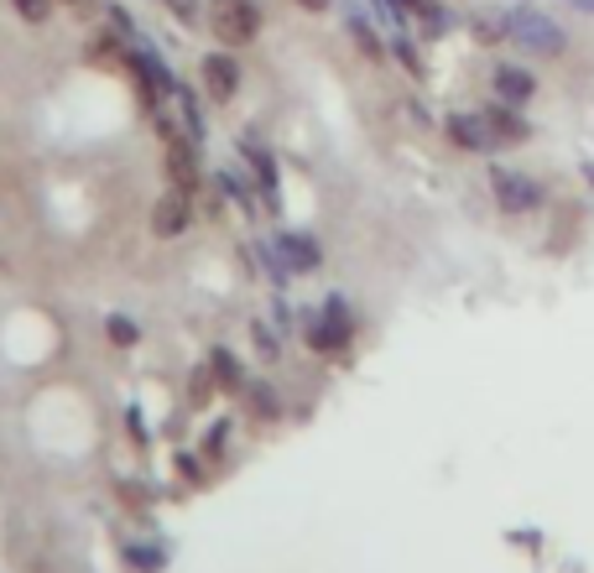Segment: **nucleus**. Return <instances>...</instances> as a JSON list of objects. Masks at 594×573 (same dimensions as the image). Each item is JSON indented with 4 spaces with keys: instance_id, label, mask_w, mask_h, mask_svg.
Wrapping results in <instances>:
<instances>
[{
    "instance_id": "f257e3e1",
    "label": "nucleus",
    "mask_w": 594,
    "mask_h": 573,
    "mask_svg": "<svg viewBox=\"0 0 594 573\" xmlns=\"http://www.w3.org/2000/svg\"><path fill=\"white\" fill-rule=\"evenodd\" d=\"M261 5L256 0H209L204 5V26L215 32L219 47H251L261 37Z\"/></svg>"
},
{
    "instance_id": "f03ea898",
    "label": "nucleus",
    "mask_w": 594,
    "mask_h": 573,
    "mask_svg": "<svg viewBox=\"0 0 594 573\" xmlns=\"http://www.w3.org/2000/svg\"><path fill=\"white\" fill-rule=\"evenodd\" d=\"M512 42L527 58H558L569 47V32L537 5H512Z\"/></svg>"
},
{
    "instance_id": "7ed1b4c3",
    "label": "nucleus",
    "mask_w": 594,
    "mask_h": 573,
    "mask_svg": "<svg viewBox=\"0 0 594 573\" xmlns=\"http://www.w3.org/2000/svg\"><path fill=\"white\" fill-rule=\"evenodd\" d=\"M198 84H204V95L215 99V104H230V99L240 95V84H245V68H240L235 47L204 53V58H198Z\"/></svg>"
},
{
    "instance_id": "20e7f679",
    "label": "nucleus",
    "mask_w": 594,
    "mask_h": 573,
    "mask_svg": "<svg viewBox=\"0 0 594 573\" xmlns=\"http://www.w3.org/2000/svg\"><path fill=\"white\" fill-rule=\"evenodd\" d=\"M188 224H194V198L178 194V188H167V194L152 203V235L178 240V235H188Z\"/></svg>"
},
{
    "instance_id": "39448f33",
    "label": "nucleus",
    "mask_w": 594,
    "mask_h": 573,
    "mask_svg": "<svg viewBox=\"0 0 594 573\" xmlns=\"http://www.w3.org/2000/svg\"><path fill=\"white\" fill-rule=\"evenodd\" d=\"M491 84H495V99H501V104H516V110L537 95V79L521 68V63H495Z\"/></svg>"
},
{
    "instance_id": "423d86ee",
    "label": "nucleus",
    "mask_w": 594,
    "mask_h": 573,
    "mask_svg": "<svg viewBox=\"0 0 594 573\" xmlns=\"http://www.w3.org/2000/svg\"><path fill=\"white\" fill-rule=\"evenodd\" d=\"M443 131H449V141H454V146H464V152H491V146H495L485 115H470V110H454Z\"/></svg>"
},
{
    "instance_id": "0eeeda50",
    "label": "nucleus",
    "mask_w": 594,
    "mask_h": 573,
    "mask_svg": "<svg viewBox=\"0 0 594 573\" xmlns=\"http://www.w3.org/2000/svg\"><path fill=\"white\" fill-rule=\"evenodd\" d=\"M495 194L506 209H532L537 203V183L521 178V173H506V167H495Z\"/></svg>"
},
{
    "instance_id": "6e6552de",
    "label": "nucleus",
    "mask_w": 594,
    "mask_h": 573,
    "mask_svg": "<svg viewBox=\"0 0 594 573\" xmlns=\"http://www.w3.org/2000/svg\"><path fill=\"white\" fill-rule=\"evenodd\" d=\"M277 251H282V261H287V272H308V266L318 261V245H314V240H308V235H293V230L277 240Z\"/></svg>"
},
{
    "instance_id": "1a4fd4ad",
    "label": "nucleus",
    "mask_w": 594,
    "mask_h": 573,
    "mask_svg": "<svg viewBox=\"0 0 594 573\" xmlns=\"http://www.w3.org/2000/svg\"><path fill=\"white\" fill-rule=\"evenodd\" d=\"M344 26H350V37H355V47L365 53V58H376V63L386 58V42H381V32H376V26H371L365 16H350Z\"/></svg>"
},
{
    "instance_id": "9d476101",
    "label": "nucleus",
    "mask_w": 594,
    "mask_h": 573,
    "mask_svg": "<svg viewBox=\"0 0 594 573\" xmlns=\"http://www.w3.org/2000/svg\"><path fill=\"white\" fill-rule=\"evenodd\" d=\"M11 5H16V16L26 21V26H42V21L53 16V5H58V0H11Z\"/></svg>"
},
{
    "instance_id": "9b49d317",
    "label": "nucleus",
    "mask_w": 594,
    "mask_h": 573,
    "mask_svg": "<svg viewBox=\"0 0 594 573\" xmlns=\"http://www.w3.org/2000/svg\"><path fill=\"white\" fill-rule=\"evenodd\" d=\"M162 5H167V11H173L178 21H188V26H198V21H204V0H162Z\"/></svg>"
},
{
    "instance_id": "f8f14e48",
    "label": "nucleus",
    "mask_w": 594,
    "mask_h": 573,
    "mask_svg": "<svg viewBox=\"0 0 594 573\" xmlns=\"http://www.w3.org/2000/svg\"><path fill=\"white\" fill-rule=\"evenodd\" d=\"M110 339H116V344H136V323H125V318H110Z\"/></svg>"
},
{
    "instance_id": "ddd939ff",
    "label": "nucleus",
    "mask_w": 594,
    "mask_h": 573,
    "mask_svg": "<svg viewBox=\"0 0 594 573\" xmlns=\"http://www.w3.org/2000/svg\"><path fill=\"white\" fill-rule=\"evenodd\" d=\"M297 5H302V11H308V16H323V11H329V5H334V0H297Z\"/></svg>"
},
{
    "instance_id": "4468645a",
    "label": "nucleus",
    "mask_w": 594,
    "mask_h": 573,
    "mask_svg": "<svg viewBox=\"0 0 594 573\" xmlns=\"http://www.w3.org/2000/svg\"><path fill=\"white\" fill-rule=\"evenodd\" d=\"M563 5H574L579 16H594V0H563Z\"/></svg>"
},
{
    "instance_id": "2eb2a0df",
    "label": "nucleus",
    "mask_w": 594,
    "mask_h": 573,
    "mask_svg": "<svg viewBox=\"0 0 594 573\" xmlns=\"http://www.w3.org/2000/svg\"><path fill=\"white\" fill-rule=\"evenodd\" d=\"M63 5H89V0H63Z\"/></svg>"
}]
</instances>
